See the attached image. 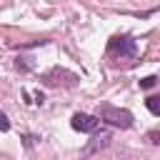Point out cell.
<instances>
[{"label":"cell","instance_id":"5","mask_svg":"<svg viewBox=\"0 0 160 160\" xmlns=\"http://www.w3.org/2000/svg\"><path fill=\"white\" fill-rule=\"evenodd\" d=\"M90 135H92V138H90V140H88V145L82 148V158H90L92 152L105 150V148L110 145V140H112V135H110V132H100V135H98V130H95V132H90Z\"/></svg>","mask_w":160,"mask_h":160},{"label":"cell","instance_id":"8","mask_svg":"<svg viewBox=\"0 0 160 160\" xmlns=\"http://www.w3.org/2000/svg\"><path fill=\"white\" fill-rule=\"evenodd\" d=\"M0 130H2V132H5V130H10V118H8L2 110H0Z\"/></svg>","mask_w":160,"mask_h":160},{"label":"cell","instance_id":"3","mask_svg":"<svg viewBox=\"0 0 160 160\" xmlns=\"http://www.w3.org/2000/svg\"><path fill=\"white\" fill-rule=\"evenodd\" d=\"M40 80H42V85H48V88H58V85L72 88V85L78 82V75L70 72V70H65V68H50L48 72H42Z\"/></svg>","mask_w":160,"mask_h":160},{"label":"cell","instance_id":"6","mask_svg":"<svg viewBox=\"0 0 160 160\" xmlns=\"http://www.w3.org/2000/svg\"><path fill=\"white\" fill-rule=\"evenodd\" d=\"M145 105H148V110H150L152 115H160V98H158V95H150V98L145 100Z\"/></svg>","mask_w":160,"mask_h":160},{"label":"cell","instance_id":"2","mask_svg":"<svg viewBox=\"0 0 160 160\" xmlns=\"http://www.w3.org/2000/svg\"><path fill=\"white\" fill-rule=\"evenodd\" d=\"M98 118H100V122H108L110 128H120V130L132 128V112H130V110H125V108H115V105H100Z\"/></svg>","mask_w":160,"mask_h":160},{"label":"cell","instance_id":"7","mask_svg":"<svg viewBox=\"0 0 160 160\" xmlns=\"http://www.w3.org/2000/svg\"><path fill=\"white\" fill-rule=\"evenodd\" d=\"M155 85H158V75H148V78L140 80V88H142V90H150V88H155Z\"/></svg>","mask_w":160,"mask_h":160},{"label":"cell","instance_id":"4","mask_svg":"<svg viewBox=\"0 0 160 160\" xmlns=\"http://www.w3.org/2000/svg\"><path fill=\"white\" fill-rule=\"evenodd\" d=\"M70 128L72 130H78V132H95L98 128H100V118L98 115H90V112H75L72 118H70Z\"/></svg>","mask_w":160,"mask_h":160},{"label":"cell","instance_id":"1","mask_svg":"<svg viewBox=\"0 0 160 160\" xmlns=\"http://www.w3.org/2000/svg\"><path fill=\"white\" fill-rule=\"evenodd\" d=\"M108 58L110 60H132L138 55V42L132 35L128 32H120V35H112L108 40V48H105Z\"/></svg>","mask_w":160,"mask_h":160},{"label":"cell","instance_id":"9","mask_svg":"<svg viewBox=\"0 0 160 160\" xmlns=\"http://www.w3.org/2000/svg\"><path fill=\"white\" fill-rule=\"evenodd\" d=\"M148 138H150V142H152V145H158V142H160V140H158V138H160V132H158V130H150V132H148Z\"/></svg>","mask_w":160,"mask_h":160}]
</instances>
